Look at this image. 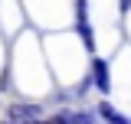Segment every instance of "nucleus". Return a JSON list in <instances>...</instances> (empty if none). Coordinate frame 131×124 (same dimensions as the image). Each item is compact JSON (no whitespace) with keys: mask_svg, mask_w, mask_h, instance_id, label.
<instances>
[{"mask_svg":"<svg viewBox=\"0 0 131 124\" xmlns=\"http://www.w3.org/2000/svg\"><path fill=\"white\" fill-rule=\"evenodd\" d=\"M92 78H95V88H98V92L108 95L112 82H108V62H105V59H95V62H92Z\"/></svg>","mask_w":131,"mask_h":124,"instance_id":"nucleus-1","label":"nucleus"},{"mask_svg":"<svg viewBox=\"0 0 131 124\" xmlns=\"http://www.w3.org/2000/svg\"><path fill=\"white\" fill-rule=\"evenodd\" d=\"M75 26H79V33H82V43H85V49L92 52V49H95V36H92V30H89V16H85V0H79V20H75Z\"/></svg>","mask_w":131,"mask_h":124,"instance_id":"nucleus-2","label":"nucleus"},{"mask_svg":"<svg viewBox=\"0 0 131 124\" xmlns=\"http://www.w3.org/2000/svg\"><path fill=\"white\" fill-rule=\"evenodd\" d=\"M10 118L13 121H39V108L36 105H10Z\"/></svg>","mask_w":131,"mask_h":124,"instance_id":"nucleus-3","label":"nucleus"},{"mask_svg":"<svg viewBox=\"0 0 131 124\" xmlns=\"http://www.w3.org/2000/svg\"><path fill=\"white\" fill-rule=\"evenodd\" d=\"M98 111H102V118H105V121H112V124H128L118 111L112 108V105H108V101H102V108H98Z\"/></svg>","mask_w":131,"mask_h":124,"instance_id":"nucleus-4","label":"nucleus"},{"mask_svg":"<svg viewBox=\"0 0 131 124\" xmlns=\"http://www.w3.org/2000/svg\"><path fill=\"white\" fill-rule=\"evenodd\" d=\"M66 124H92V118L89 114H79V111H72V114H62Z\"/></svg>","mask_w":131,"mask_h":124,"instance_id":"nucleus-5","label":"nucleus"},{"mask_svg":"<svg viewBox=\"0 0 131 124\" xmlns=\"http://www.w3.org/2000/svg\"><path fill=\"white\" fill-rule=\"evenodd\" d=\"M36 124H66L62 118H46V121H36Z\"/></svg>","mask_w":131,"mask_h":124,"instance_id":"nucleus-6","label":"nucleus"},{"mask_svg":"<svg viewBox=\"0 0 131 124\" xmlns=\"http://www.w3.org/2000/svg\"><path fill=\"white\" fill-rule=\"evenodd\" d=\"M13 124H36V121H13Z\"/></svg>","mask_w":131,"mask_h":124,"instance_id":"nucleus-7","label":"nucleus"}]
</instances>
